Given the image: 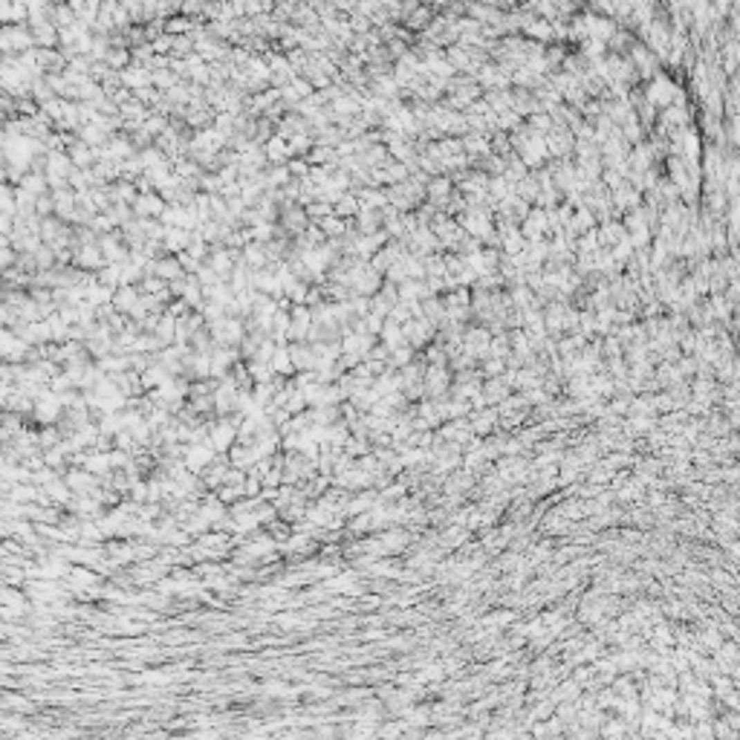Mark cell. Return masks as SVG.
Masks as SVG:
<instances>
[{
	"instance_id": "cell-1",
	"label": "cell",
	"mask_w": 740,
	"mask_h": 740,
	"mask_svg": "<svg viewBox=\"0 0 740 740\" xmlns=\"http://www.w3.org/2000/svg\"><path fill=\"white\" fill-rule=\"evenodd\" d=\"M73 263L82 269V272H102L107 263H104V255H102V249H99V243L95 246H78L75 252H73Z\"/></svg>"
},
{
	"instance_id": "cell-2",
	"label": "cell",
	"mask_w": 740,
	"mask_h": 740,
	"mask_svg": "<svg viewBox=\"0 0 740 740\" xmlns=\"http://www.w3.org/2000/svg\"><path fill=\"white\" fill-rule=\"evenodd\" d=\"M133 217H139V220H154V217H163V212H165V203H163V197L156 194V191H151V194H139L136 200H133Z\"/></svg>"
},
{
	"instance_id": "cell-3",
	"label": "cell",
	"mask_w": 740,
	"mask_h": 740,
	"mask_svg": "<svg viewBox=\"0 0 740 740\" xmlns=\"http://www.w3.org/2000/svg\"><path fill=\"white\" fill-rule=\"evenodd\" d=\"M29 32H32V44H35V50H58V29L50 21L32 24Z\"/></svg>"
},
{
	"instance_id": "cell-4",
	"label": "cell",
	"mask_w": 740,
	"mask_h": 740,
	"mask_svg": "<svg viewBox=\"0 0 740 740\" xmlns=\"http://www.w3.org/2000/svg\"><path fill=\"white\" fill-rule=\"evenodd\" d=\"M67 156H70V163H73V168H82V171H87V168H93L95 165V151L90 148V145H84L82 139H73L70 145H67Z\"/></svg>"
},
{
	"instance_id": "cell-5",
	"label": "cell",
	"mask_w": 740,
	"mask_h": 740,
	"mask_svg": "<svg viewBox=\"0 0 740 740\" xmlns=\"http://www.w3.org/2000/svg\"><path fill=\"white\" fill-rule=\"evenodd\" d=\"M154 275H156L159 281L171 284V281H176V278H183L185 272H183L180 261H176V255H163V257H156V269H154Z\"/></svg>"
},
{
	"instance_id": "cell-6",
	"label": "cell",
	"mask_w": 740,
	"mask_h": 740,
	"mask_svg": "<svg viewBox=\"0 0 740 740\" xmlns=\"http://www.w3.org/2000/svg\"><path fill=\"white\" fill-rule=\"evenodd\" d=\"M110 304H113L116 313L127 315L139 304V286H119L116 293H113V301H110Z\"/></svg>"
},
{
	"instance_id": "cell-7",
	"label": "cell",
	"mask_w": 740,
	"mask_h": 740,
	"mask_svg": "<svg viewBox=\"0 0 740 740\" xmlns=\"http://www.w3.org/2000/svg\"><path fill=\"white\" fill-rule=\"evenodd\" d=\"M286 350H289V359H293V367L298 370H310V367H315V356H313V350L310 347H304V344H286Z\"/></svg>"
},
{
	"instance_id": "cell-8",
	"label": "cell",
	"mask_w": 740,
	"mask_h": 740,
	"mask_svg": "<svg viewBox=\"0 0 740 740\" xmlns=\"http://www.w3.org/2000/svg\"><path fill=\"white\" fill-rule=\"evenodd\" d=\"M21 191H26L29 197H44V194H50V188H46V180L44 176H38V174H24V180H21V185H18Z\"/></svg>"
},
{
	"instance_id": "cell-9",
	"label": "cell",
	"mask_w": 740,
	"mask_h": 740,
	"mask_svg": "<svg viewBox=\"0 0 740 740\" xmlns=\"http://www.w3.org/2000/svg\"><path fill=\"white\" fill-rule=\"evenodd\" d=\"M269 367H272V373H278V376H289L293 373V359H289V350L286 347H275V356H272V362H269Z\"/></svg>"
},
{
	"instance_id": "cell-10",
	"label": "cell",
	"mask_w": 740,
	"mask_h": 740,
	"mask_svg": "<svg viewBox=\"0 0 740 740\" xmlns=\"http://www.w3.org/2000/svg\"><path fill=\"white\" fill-rule=\"evenodd\" d=\"M32 261H35V272H46V269H55V252L41 243L35 252H32Z\"/></svg>"
},
{
	"instance_id": "cell-11",
	"label": "cell",
	"mask_w": 740,
	"mask_h": 740,
	"mask_svg": "<svg viewBox=\"0 0 740 740\" xmlns=\"http://www.w3.org/2000/svg\"><path fill=\"white\" fill-rule=\"evenodd\" d=\"M0 212L15 217V185L0 183Z\"/></svg>"
},
{
	"instance_id": "cell-12",
	"label": "cell",
	"mask_w": 740,
	"mask_h": 740,
	"mask_svg": "<svg viewBox=\"0 0 740 740\" xmlns=\"http://www.w3.org/2000/svg\"><path fill=\"white\" fill-rule=\"evenodd\" d=\"M55 214V203H53V194H44L35 200V217L44 220V217H53Z\"/></svg>"
},
{
	"instance_id": "cell-13",
	"label": "cell",
	"mask_w": 740,
	"mask_h": 740,
	"mask_svg": "<svg viewBox=\"0 0 740 740\" xmlns=\"http://www.w3.org/2000/svg\"><path fill=\"white\" fill-rule=\"evenodd\" d=\"M286 171H289V176H301V180H307L310 165L304 163V159H289V163H286Z\"/></svg>"
},
{
	"instance_id": "cell-14",
	"label": "cell",
	"mask_w": 740,
	"mask_h": 740,
	"mask_svg": "<svg viewBox=\"0 0 740 740\" xmlns=\"http://www.w3.org/2000/svg\"><path fill=\"white\" fill-rule=\"evenodd\" d=\"M335 214H356V200L353 197H339L335 200Z\"/></svg>"
},
{
	"instance_id": "cell-15",
	"label": "cell",
	"mask_w": 740,
	"mask_h": 740,
	"mask_svg": "<svg viewBox=\"0 0 740 740\" xmlns=\"http://www.w3.org/2000/svg\"><path fill=\"white\" fill-rule=\"evenodd\" d=\"M321 229H324V234H342L344 223L339 217H324V220H321Z\"/></svg>"
},
{
	"instance_id": "cell-16",
	"label": "cell",
	"mask_w": 740,
	"mask_h": 740,
	"mask_svg": "<svg viewBox=\"0 0 740 740\" xmlns=\"http://www.w3.org/2000/svg\"><path fill=\"white\" fill-rule=\"evenodd\" d=\"M330 212H333L330 203H310L307 205V214L310 217H330Z\"/></svg>"
},
{
	"instance_id": "cell-17",
	"label": "cell",
	"mask_w": 740,
	"mask_h": 740,
	"mask_svg": "<svg viewBox=\"0 0 740 740\" xmlns=\"http://www.w3.org/2000/svg\"><path fill=\"white\" fill-rule=\"evenodd\" d=\"M12 229H15V217H9V214H3L0 212V234H12Z\"/></svg>"
},
{
	"instance_id": "cell-18",
	"label": "cell",
	"mask_w": 740,
	"mask_h": 740,
	"mask_svg": "<svg viewBox=\"0 0 740 740\" xmlns=\"http://www.w3.org/2000/svg\"><path fill=\"white\" fill-rule=\"evenodd\" d=\"M6 119H9V113H6V110H3V107H0V127H3V124H6Z\"/></svg>"
}]
</instances>
